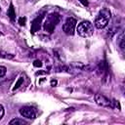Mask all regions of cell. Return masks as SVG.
Returning <instances> with one entry per match:
<instances>
[{"mask_svg": "<svg viewBox=\"0 0 125 125\" xmlns=\"http://www.w3.org/2000/svg\"><path fill=\"white\" fill-rule=\"evenodd\" d=\"M14 55L13 54H8L5 52L0 51V58H4V59H14Z\"/></svg>", "mask_w": 125, "mask_h": 125, "instance_id": "cell-13", "label": "cell"}, {"mask_svg": "<svg viewBox=\"0 0 125 125\" xmlns=\"http://www.w3.org/2000/svg\"><path fill=\"white\" fill-rule=\"evenodd\" d=\"M57 83H58V82H57V80H54V79H53V80L51 81V86H53V87H55V86L57 85Z\"/></svg>", "mask_w": 125, "mask_h": 125, "instance_id": "cell-19", "label": "cell"}, {"mask_svg": "<svg viewBox=\"0 0 125 125\" xmlns=\"http://www.w3.org/2000/svg\"><path fill=\"white\" fill-rule=\"evenodd\" d=\"M20 113L21 114V116L27 118V119H35L37 116V110L36 108H34L33 106H23L20 109Z\"/></svg>", "mask_w": 125, "mask_h": 125, "instance_id": "cell-5", "label": "cell"}, {"mask_svg": "<svg viewBox=\"0 0 125 125\" xmlns=\"http://www.w3.org/2000/svg\"><path fill=\"white\" fill-rule=\"evenodd\" d=\"M118 29H119L118 27H112V28H110V29L108 30V32H107V36H108V37H112V36L116 33V31H117Z\"/></svg>", "mask_w": 125, "mask_h": 125, "instance_id": "cell-14", "label": "cell"}, {"mask_svg": "<svg viewBox=\"0 0 125 125\" xmlns=\"http://www.w3.org/2000/svg\"><path fill=\"white\" fill-rule=\"evenodd\" d=\"M33 65H34L35 67H40V66L42 65V62H41V61H39V60H35V61L33 62Z\"/></svg>", "mask_w": 125, "mask_h": 125, "instance_id": "cell-17", "label": "cell"}, {"mask_svg": "<svg viewBox=\"0 0 125 125\" xmlns=\"http://www.w3.org/2000/svg\"><path fill=\"white\" fill-rule=\"evenodd\" d=\"M77 33L84 38L91 37L94 34V26L89 21H83L77 26Z\"/></svg>", "mask_w": 125, "mask_h": 125, "instance_id": "cell-3", "label": "cell"}, {"mask_svg": "<svg viewBox=\"0 0 125 125\" xmlns=\"http://www.w3.org/2000/svg\"><path fill=\"white\" fill-rule=\"evenodd\" d=\"M95 102L98 105L103 106V107H111V101H109V99H107L105 96L102 95V94H96L95 95Z\"/></svg>", "mask_w": 125, "mask_h": 125, "instance_id": "cell-6", "label": "cell"}, {"mask_svg": "<svg viewBox=\"0 0 125 125\" xmlns=\"http://www.w3.org/2000/svg\"><path fill=\"white\" fill-rule=\"evenodd\" d=\"M1 35H3V34H2V32H0V36H1Z\"/></svg>", "mask_w": 125, "mask_h": 125, "instance_id": "cell-21", "label": "cell"}, {"mask_svg": "<svg viewBox=\"0 0 125 125\" xmlns=\"http://www.w3.org/2000/svg\"><path fill=\"white\" fill-rule=\"evenodd\" d=\"M106 71H108V67H107V64L104 61H102L100 62L98 67H97V72L99 75H104Z\"/></svg>", "mask_w": 125, "mask_h": 125, "instance_id": "cell-8", "label": "cell"}, {"mask_svg": "<svg viewBox=\"0 0 125 125\" xmlns=\"http://www.w3.org/2000/svg\"><path fill=\"white\" fill-rule=\"evenodd\" d=\"M79 1H80L81 3H83V5H84V6H87V5H88V2H87V1H85V0H79Z\"/></svg>", "mask_w": 125, "mask_h": 125, "instance_id": "cell-20", "label": "cell"}, {"mask_svg": "<svg viewBox=\"0 0 125 125\" xmlns=\"http://www.w3.org/2000/svg\"><path fill=\"white\" fill-rule=\"evenodd\" d=\"M3 116H4V107L2 104H0V120L2 119Z\"/></svg>", "mask_w": 125, "mask_h": 125, "instance_id": "cell-18", "label": "cell"}, {"mask_svg": "<svg viewBox=\"0 0 125 125\" xmlns=\"http://www.w3.org/2000/svg\"><path fill=\"white\" fill-rule=\"evenodd\" d=\"M9 124L10 125H26L28 124V122L21 118H14L9 122Z\"/></svg>", "mask_w": 125, "mask_h": 125, "instance_id": "cell-9", "label": "cell"}, {"mask_svg": "<svg viewBox=\"0 0 125 125\" xmlns=\"http://www.w3.org/2000/svg\"><path fill=\"white\" fill-rule=\"evenodd\" d=\"M75 26H76V20L70 17V18H67L64 23L62 24V30L67 35H73Z\"/></svg>", "mask_w": 125, "mask_h": 125, "instance_id": "cell-4", "label": "cell"}, {"mask_svg": "<svg viewBox=\"0 0 125 125\" xmlns=\"http://www.w3.org/2000/svg\"><path fill=\"white\" fill-rule=\"evenodd\" d=\"M43 15H39L36 19L33 20L32 23H31V31L34 33L36 31H38L40 29V26H41V21H42V19H43Z\"/></svg>", "mask_w": 125, "mask_h": 125, "instance_id": "cell-7", "label": "cell"}, {"mask_svg": "<svg viewBox=\"0 0 125 125\" xmlns=\"http://www.w3.org/2000/svg\"><path fill=\"white\" fill-rule=\"evenodd\" d=\"M61 21V16L57 13H51L47 16L45 22H44V30L48 33H53L56 26L58 25V23Z\"/></svg>", "mask_w": 125, "mask_h": 125, "instance_id": "cell-2", "label": "cell"}, {"mask_svg": "<svg viewBox=\"0 0 125 125\" xmlns=\"http://www.w3.org/2000/svg\"><path fill=\"white\" fill-rule=\"evenodd\" d=\"M8 16H9V18H10L12 21H14L15 18H16V12H15V9H14L13 4H11V5H10V8L8 9Z\"/></svg>", "mask_w": 125, "mask_h": 125, "instance_id": "cell-11", "label": "cell"}, {"mask_svg": "<svg viewBox=\"0 0 125 125\" xmlns=\"http://www.w3.org/2000/svg\"><path fill=\"white\" fill-rule=\"evenodd\" d=\"M118 45L120 47L121 50H124L125 49V39H124V32L122 31L118 37Z\"/></svg>", "mask_w": 125, "mask_h": 125, "instance_id": "cell-10", "label": "cell"}, {"mask_svg": "<svg viewBox=\"0 0 125 125\" xmlns=\"http://www.w3.org/2000/svg\"><path fill=\"white\" fill-rule=\"evenodd\" d=\"M25 21H26V18L25 17H21V18L19 19V23L21 25H24L25 24Z\"/></svg>", "mask_w": 125, "mask_h": 125, "instance_id": "cell-16", "label": "cell"}, {"mask_svg": "<svg viewBox=\"0 0 125 125\" xmlns=\"http://www.w3.org/2000/svg\"><path fill=\"white\" fill-rule=\"evenodd\" d=\"M110 18H111L110 11L108 9H106V8L102 9L99 12V14H98V16H97V18L95 20V26L97 28H99V29L104 28L108 24V21H109Z\"/></svg>", "mask_w": 125, "mask_h": 125, "instance_id": "cell-1", "label": "cell"}, {"mask_svg": "<svg viewBox=\"0 0 125 125\" xmlns=\"http://www.w3.org/2000/svg\"><path fill=\"white\" fill-rule=\"evenodd\" d=\"M6 72H7V68L3 65H0V78L3 77L6 74Z\"/></svg>", "mask_w": 125, "mask_h": 125, "instance_id": "cell-15", "label": "cell"}, {"mask_svg": "<svg viewBox=\"0 0 125 125\" xmlns=\"http://www.w3.org/2000/svg\"><path fill=\"white\" fill-rule=\"evenodd\" d=\"M22 83H23V77H20V78L18 79V81L16 82L15 86L13 87V91H15V90L19 89V88H20V87L22 85Z\"/></svg>", "mask_w": 125, "mask_h": 125, "instance_id": "cell-12", "label": "cell"}]
</instances>
